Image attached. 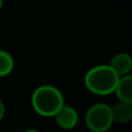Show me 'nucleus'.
Segmentation results:
<instances>
[{"mask_svg": "<svg viewBox=\"0 0 132 132\" xmlns=\"http://www.w3.org/2000/svg\"><path fill=\"white\" fill-rule=\"evenodd\" d=\"M119 77L109 65H98L90 68L85 77V85L90 93L109 95L114 93Z\"/></svg>", "mask_w": 132, "mask_h": 132, "instance_id": "obj_1", "label": "nucleus"}, {"mask_svg": "<svg viewBox=\"0 0 132 132\" xmlns=\"http://www.w3.org/2000/svg\"><path fill=\"white\" fill-rule=\"evenodd\" d=\"M34 110L43 117H55L64 105V97L58 88L53 86H41L34 92L31 97Z\"/></svg>", "mask_w": 132, "mask_h": 132, "instance_id": "obj_2", "label": "nucleus"}, {"mask_svg": "<svg viewBox=\"0 0 132 132\" xmlns=\"http://www.w3.org/2000/svg\"><path fill=\"white\" fill-rule=\"evenodd\" d=\"M85 122L90 132H107L114 123L111 109L105 103L93 104L87 110Z\"/></svg>", "mask_w": 132, "mask_h": 132, "instance_id": "obj_3", "label": "nucleus"}, {"mask_svg": "<svg viewBox=\"0 0 132 132\" xmlns=\"http://www.w3.org/2000/svg\"><path fill=\"white\" fill-rule=\"evenodd\" d=\"M55 121L56 124L63 130H72L79 122V115L73 107L64 104L55 115Z\"/></svg>", "mask_w": 132, "mask_h": 132, "instance_id": "obj_4", "label": "nucleus"}, {"mask_svg": "<svg viewBox=\"0 0 132 132\" xmlns=\"http://www.w3.org/2000/svg\"><path fill=\"white\" fill-rule=\"evenodd\" d=\"M115 93L119 102L132 104V77L130 74L119 78L115 88Z\"/></svg>", "mask_w": 132, "mask_h": 132, "instance_id": "obj_5", "label": "nucleus"}, {"mask_svg": "<svg viewBox=\"0 0 132 132\" xmlns=\"http://www.w3.org/2000/svg\"><path fill=\"white\" fill-rule=\"evenodd\" d=\"M110 67L117 73L119 78L129 75L132 68V58L128 53H118L111 59Z\"/></svg>", "mask_w": 132, "mask_h": 132, "instance_id": "obj_6", "label": "nucleus"}, {"mask_svg": "<svg viewBox=\"0 0 132 132\" xmlns=\"http://www.w3.org/2000/svg\"><path fill=\"white\" fill-rule=\"evenodd\" d=\"M111 109L112 122H116L118 124H125L132 119V104L131 103L118 102L114 107H110Z\"/></svg>", "mask_w": 132, "mask_h": 132, "instance_id": "obj_7", "label": "nucleus"}, {"mask_svg": "<svg viewBox=\"0 0 132 132\" xmlns=\"http://www.w3.org/2000/svg\"><path fill=\"white\" fill-rule=\"evenodd\" d=\"M14 68V59L11 53L0 50V78L11 74Z\"/></svg>", "mask_w": 132, "mask_h": 132, "instance_id": "obj_8", "label": "nucleus"}, {"mask_svg": "<svg viewBox=\"0 0 132 132\" xmlns=\"http://www.w3.org/2000/svg\"><path fill=\"white\" fill-rule=\"evenodd\" d=\"M5 112H6V109H5V104H4V102L0 100V121L4 118Z\"/></svg>", "mask_w": 132, "mask_h": 132, "instance_id": "obj_9", "label": "nucleus"}, {"mask_svg": "<svg viewBox=\"0 0 132 132\" xmlns=\"http://www.w3.org/2000/svg\"><path fill=\"white\" fill-rule=\"evenodd\" d=\"M23 132H41V131H38V130H34V129H30V130H26V131H23Z\"/></svg>", "mask_w": 132, "mask_h": 132, "instance_id": "obj_10", "label": "nucleus"}, {"mask_svg": "<svg viewBox=\"0 0 132 132\" xmlns=\"http://www.w3.org/2000/svg\"><path fill=\"white\" fill-rule=\"evenodd\" d=\"M2 5H4V1L0 0V11H1V8H2Z\"/></svg>", "mask_w": 132, "mask_h": 132, "instance_id": "obj_11", "label": "nucleus"}]
</instances>
